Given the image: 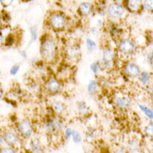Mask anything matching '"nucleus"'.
<instances>
[{"instance_id": "b1692460", "label": "nucleus", "mask_w": 153, "mask_h": 153, "mask_svg": "<svg viewBox=\"0 0 153 153\" xmlns=\"http://www.w3.org/2000/svg\"><path fill=\"white\" fill-rule=\"evenodd\" d=\"M140 79H141V82L143 85H146V83L149 79V75L146 71H143V72H141V75H140Z\"/></svg>"}, {"instance_id": "9b49d317", "label": "nucleus", "mask_w": 153, "mask_h": 153, "mask_svg": "<svg viewBox=\"0 0 153 153\" xmlns=\"http://www.w3.org/2000/svg\"><path fill=\"white\" fill-rule=\"evenodd\" d=\"M124 8L133 13L141 12L143 9L142 0H124Z\"/></svg>"}, {"instance_id": "e433bc0d", "label": "nucleus", "mask_w": 153, "mask_h": 153, "mask_svg": "<svg viewBox=\"0 0 153 153\" xmlns=\"http://www.w3.org/2000/svg\"><path fill=\"white\" fill-rule=\"evenodd\" d=\"M90 30H91V32L92 33H96V31H97V29H96L95 27H91Z\"/></svg>"}, {"instance_id": "393cba45", "label": "nucleus", "mask_w": 153, "mask_h": 153, "mask_svg": "<svg viewBox=\"0 0 153 153\" xmlns=\"http://www.w3.org/2000/svg\"><path fill=\"white\" fill-rule=\"evenodd\" d=\"M91 70L94 74L97 75L99 73L100 70V65L98 62L92 63L91 65Z\"/></svg>"}, {"instance_id": "0eeeda50", "label": "nucleus", "mask_w": 153, "mask_h": 153, "mask_svg": "<svg viewBox=\"0 0 153 153\" xmlns=\"http://www.w3.org/2000/svg\"><path fill=\"white\" fill-rule=\"evenodd\" d=\"M116 58V52L111 47H106L103 50L101 65L104 68H111Z\"/></svg>"}, {"instance_id": "7ed1b4c3", "label": "nucleus", "mask_w": 153, "mask_h": 153, "mask_svg": "<svg viewBox=\"0 0 153 153\" xmlns=\"http://www.w3.org/2000/svg\"><path fill=\"white\" fill-rule=\"evenodd\" d=\"M2 137L7 145L12 146L16 150L18 149V146L20 145V136L16 129L13 127L4 129Z\"/></svg>"}, {"instance_id": "f8f14e48", "label": "nucleus", "mask_w": 153, "mask_h": 153, "mask_svg": "<svg viewBox=\"0 0 153 153\" xmlns=\"http://www.w3.org/2000/svg\"><path fill=\"white\" fill-rule=\"evenodd\" d=\"M92 4L89 2H83L79 4L78 8V13H79V15L82 17H87L88 15L91 14V13L92 12Z\"/></svg>"}, {"instance_id": "f03ea898", "label": "nucleus", "mask_w": 153, "mask_h": 153, "mask_svg": "<svg viewBox=\"0 0 153 153\" xmlns=\"http://www.w3.org/2000/svg\"><path fill=\"white\" fill-rule=\"evenodd\" d=\"M48 25L54 31H62L67 25V17L63 12H51L47 19Z\"/></svg>"}, {"instance_id": "dca6fc26", "label": "nucleus", "mask_w": 153, "mask_h": 153, "mask_svg": "<svg viewBox=\"0 0 153 153\" xmlns=\"http://www.w3.org/2000/svg\"><path fill=\"white\" fill-rule=\"evenodd\" d=\"M77 110H78L79 114L82 116H85L90 112V109L87 106L86 103L85 102H83V101L79 102L77 104Z\"/></svg>"}, {"instance_id": "4c0bfd02", "label": "nucleus", "mask_w": 153, "mask_h": 153, "mask_svg": "<svg viewBox=\"0 0 153 153\" xmlns=\"http://www.w3.org/2000/svg\"><path fill=\"white\" fill-rule=\"evenodd\" d=\"M21 54H22V56H23L24 58H27V54H26V52H25V51H22V52H21Z\"/></svg>"}, {"instance_id": "ea45409f", "label": "nucleus", "mask_w": 153, "mask_h": 153, "mask_svg": "<svg viewBox=\"0 0 153 153\" xmlns=\"http://www.w3.org/2000/svg\"><path fill=\"white\" fill-rule=\"evenodd\" d=\"M24 2H28V1H30V0H23Z\"/></svg>"}, {"instance_id": "2f4dec72", "label": "nucleus", "mask_w": 153, "mask_h": 153, "mask_svg": "<svg viewBox=\"0 0 153 153\" xmlns=\"http://www.w3.org/2000/svg\"><path fill=\"white\" fill-rule=\"evenodd\" d=\"M72 131H73V130L70 128V127L65 129V139H69L71 137Z\"/></svg>"}, {"instance_id": "6e6552de", "label": "nucleus", "mask_w": 153, "mask_h": 153, "mask_svg": "<svg viewBox=\"0 0 153 153\" xmlns=\"http://www.w3.org/2000/svg\"><path fill=\"white\" fill-rule=\"evenodd\" d=\"M123 72L129 78H137L141 75V69L134 62L128 61L123 65Z\"/></svg>"}, {"instance_id": "5701e85b", "label": "nucleus", "mask_w": 153, "mask_h": 153, "mask_svg": "<svg viewBox=\"0 0 153 153\" xmlns=\"http://www.w3.org/2000/svg\"><path fill=\"white\" fill-rule=\"evenodd\" d=\"M96 89H97V82L95 80H91L88 85V89H87L89 94H93L94 92H95Z\"/></svg>"}, {"instance_id": "72a5a7b5", "label": "nucleus", "mask_w": 153, "mask_h": 153, "mask_svg": "<svg viewBox=\"0 0 153 153\" xmlns=\"http://www.w3.org/2000/svg\"><path fill=\"white\" fill-rule=\"evenodd\" d=\"M148 33H149V35L146 38H147L148 42L152 45V31H148Z\"/></svg>"}, {"instance_id": "4468645a", "label": "nucleus", "mask_w": 153, "mask_h": 153, "mask_svg": "<svg viewBox=\"0 0 153 153\" xmlns=\"http://www.w3.org/2000/svg\"><path fill=\"white\" fill-rule=\"evenodd\" d=\"M116 105L120 109H126L129 107V105H131V100L127 97H117L115 101Z\"/></svg>"}, {"instance_id": "423d86ee", "label": "nucleus", "mask_w": 153, "mask_h": 153, "mask_svg": "<svg viewBox=\"0 0 153 153\" xmlns=\"http://www.w3.org/2000/svg\"><path fill=\"white\" fill-rule=\"evenodd\" d=\"M118 51L124 55H131L134 53L136 49L135 42L131 39H121L117 46Z\"/></svg>"}, {"instance_id": "58836bf2", "label": "nucleus", "mask_w": 153, "mask_h": 153, "mask_svg": "<svg viewBox=\"0 0 153 153\" xmlns=\"http://www.w3.org/2000/svg\"><path fill=\"white\" fill-rule=\"evenodd\" d=\"M4 142V139H3V137L0 135V143H3Z\"/></svg>"}, {"instance_id": "bb28decb", "label": "nucleus", "mask_w": 153, "mask_h": 153, "mask_svg": "<svg viewBox=\"0 0 153 153\" xmlns=\"http://www.w3.org/2000/svg\"><path fill=\"white\" fill-rule=\"evenodd\" d=\"M30 33H31V37H32V41H36L38 39V29L35 26H33L30 28Z\"/></svg>"}, {"instance_id": "cd10ccee", "label": "nucleus", "mask_w": 153, "mask_h": 153, "mask_svg": "<svg viewBox=\"0 0 153 153\" xmlns=\"http://www.w3.org/2000/svg\"><path fill=\"white\" fill-rule=\"evenodd\" d=\"M153 124L152 122H151V123H149V124L147 125L146 126L145 128V133L148 136V137H152V135H153Z\"/></svg>"}, {"instance_id": "7c9ffc66", "label": "nucleus", "mask_w": 153, "mask_h": 153, "mask_svg": "<svg viewBox=\"0 0 153 153\" xmlns=\"http://www.w3.org/2000/svg\"><path fill=\"white\" fill-rule=\"evenodd\" d=\"M13 0H0V5L4 8H7L13 4Z\"/></svg>"}, {"instance_id": "39448f33", "label": "nucleus", "mask_w": 153, "mask_h": 153, "mask_svg": "<svg viewBox=\"0 0 153 153\" xmlns=\"http://www.w3.org/2000/svg\"><path fill=\"white\" fill-rule=\"evenodd\" d=\"M16 130L18 131L19 136L24 138H29L33 133V125L28 119H25L19 121L17 124Z\"/></svg>"}, {"instance_id": "1a4fd4ad", "label": "nucleus", "mask_w": 153, "mask_h": 153, "mask_svg": "<svg viewBox=\"0 0 153 153\" xmlns=\"http://www.w3.org/2000/svg\"><path fill=\"white\" fill-rule=\"evenodd\" d=\"M45 89L50 95H55L62 89V83L58 79L50 78L45 82Z\"/></svg>"}, {"instance_id": "f704fd0d", "label": "nucleus", "mask_w": 153, "mask_h": 153, "mask_svg": "<svg viewBox=\"0 0 153 153\" xmlns=\"http://www.w3.org/2000/svg\"><path fill=\"white\" fill-rule=\"evenodd\" d=\"M4 33L2 31H0V45H2V44H4Z\"/></svg>"}, {"instance_id": "412c9836", "label": "nucleus", "mask_w": 153, "mask_h": 153, "mask_svg": "<svg viewBox=\"0 0 153 153\" xmlns=\"http://www.w3.org/2000/svg\"><path fill=\"white\" fill-rule=\"evenodd\" d=\"M96 136H97V131H96V130L92 128L89 129L86 131V135H85L86 139L87 140H89V141H91V140L95 139V137H96Z\"/></svg>"}, {"instance_id": "a211bd4d", "label": "nucleus", "mask_w": 153, "mask_h": 153, "mask_svg": "<svg viewBox=\"0 0 153 153\" xmlns=\"http://www.w3.org/2000/svg\"><path fill=\"white\" fill-rule=\"evenodd\" d=\"M139 146H140V144H139V141H138L137 139H132V140H131L128 144L129 150L131 152H138Z\"/></svg>"}, {"instance_id": "20e7f679", "label": "nucleus", "mask_w": 153, "mask_h": 153, "mask_svg": "<svg viewBox=\"0 0 153 153\" xmlns=\"http://www.w3.org/2000/svg\"><path fill=\"white\" fill-rule=\"evenodd\" d=\"M45 128L48 132L51 134H55L61 131L64 127V121L57 115L55 116H50L45 120Z\"/></svg>"}, {"instance_id": "ddd939ff", "label": "nucleus", "mask_w": 153, "mask_h": 153, "mask_svg": "<svg viewBox=\"0 0 153 153\" xmlns=\"http://www.w3.org/2000/svg\"><path fill=\"white\" fill-rule=\"evenodd\" d=\"M51 108H52V111H53V112H54L55 115L60 116L65 111V104L60 102V101H54V103L52 104Z\"/></svg>"}, {"instance_id": "f3484780", "label": "nucleus", "mask_w": 153, "mask_h": 153, "mask_svg": "<svg viewBox=\"0 0 153 153\" xmlns=\"http://www.w3.org/2000/svg\"><path fill=\"white\" fill-rule=\"evenodd\" d=\"M15 42H16V37H15V35L13 34V33H8V35L4 38V45L7 46V47L13 46L15 44Z\"/></svg>"}, {"instance_id": "c9c22d12", "label": "nucleus", "mask_w": 153, "mask_h": 153, "mask_svg": "<svg viewBox=\"0 0 153 153\" xmlns=\"http://www.w3.org/2000/svg\"><path fill=\"white\" fill-rule=\"evenodd\" d=\"M4 91L3 90V88L0 86V99H2L3 97H4Z\"/></svg>"}, {"instance_id": "f257e3e1", "label": "nucleus", "mask_w": 153, "mask_h": 153, "mask_svg": "<svg viewBox=\"0 0 153 153\" xmlns=\"http://www.w3.org/2000/svg\"><path fill=\"white\" fill-rule=\"evenodd\" d=\"M57 45L51 36L45 34L43 35L40 42V54L46 62H52L56 59Z\"/></svg>"}, {"instance_id": "c756f323", "label": "nucleus", "mask_w": 153, "mask_h": 153, "mask_svg": "<svg viewBox=\"0 0 153 153\" xmlns=\"http://www.w3.org/2000/svg\"><path fill=\"white\" fill-rule=\"evenodd\" d=\"M19 68H20V65H13V66L11 67V69H10V75H17V73L19 71Z\"/></svg>"}, {"instance_id": "c85d7f7f", "label": "nucleus", "mask_w": 153, "mask_h": 153, "mask_svg": "<svg viewBox=\"0 0 153 153\" xmlns=\"http://www.w3.org/2000/svg\"><path fill=\"white\" fill-rule=\"evenodd\" d=\"M17 150L15 148H13L12 146H8V147H3L0 149V152H4V153H13L16 152Z\"/></svg>"}, {"instance_id": "473e14b6", "label": "nucleus", "mask_w": 153, "mask_h": 153, "mask_svg": "<svg viewBox=\"0 0 153 153\" xmlns=\"http://www.w3.org/2000/svg\"><path fill=\"white\" fill-rule=\"evenodd\" d=\"M147 61L149 63L150 65H152V51L147 54Z\"/></svg>"}, {"instance_id": "4be33fe9", "label": "nucleus", "mask_w": 153, "mask_h": 153, "mask_svg": "<svg viewBox=\"0 0 153 153\" xmlns=\"http://www.w3.org/2000/svg\"><path fill=\"white\" fill-rule=\"evenodd\" d=\"M71 137H72L73 141H74L75 143H76V144L81 142L82 138H81V136H80L79 132H78L77 131H72V134H71Z\"/></svg>"}, {"instance_id": "aec40b11", "label": "nucleus", "mask_w": 153, "mask_h": 153, "mask_svg": "<svg viewBox=\"0 0 153 153\" xmlns=\"http://www.w3.org/2000/svg\"><path fill=\"white\" fill-rule=\"evenodd\" d=\"M142 7L147 12H152L153 9V0H142Z\"/></svg>"}, {"instance_id": "2eb2a0df", "label": "nucleus", "mask_w": 153, "mask_h": 153, "mask_svg": "<svg viewBox=\"0 0 153 153\" xmlns=\"http://www.w3.org/2000/svg\"><path fill=\"white\" fill-rule=\"evenodd\" d=\"M29 148L32 152H44V148L42 146L41 143L38 140H33L30 141Z\"/></svg>"}, {"instance_id": "9d476101", "label": "nucleus", "mask_w": 153, "mask_h": 153, "mask_svg": "<svg viewBox=\"0 0 153 153\" xmlns=\"http://www.w3.org/2000/svg\"><path fill=\"white\" fill-rule=\"evenodd\" d=\"M125 8L119 4H112L108 6L106 12L108 16L112 19H119L123 15Z\"/></svg>"}, {"instance_id": "a878e982", "label": "nucleus", "mask_w": 153, "mask_h": 153, "mask_svg": "<svg viewBox=\"0 0 153 153\" xmlns=\"http://www.w3.org/2000/svg\"><path fill=\"white\" fill-rule=\"evenodd\" d=\"M86 46L87 49L89 51H92L96 47V44L94 40H92L91 39H86Z\"/></svg>"}, {"instance_id": "6ab92c4d", "label": "nucleus", "mask_w": 153, "mask_h": 153, "mask_svg": "<svg viewBox=\"0 0 153 153\" xmlns=\"http://www.w3.org/2000/svg\"><path fill=\"white\" fill-rule=\"evenodd\" d=\"M138 106H139V108L141 109L142 111L145 113L146 116H147L150 120H152L153 119V112H152V111L150 109V108H148L147 106H146L145 105H141V104H139V105H138Z\"/></svg>"}]
</instances>
